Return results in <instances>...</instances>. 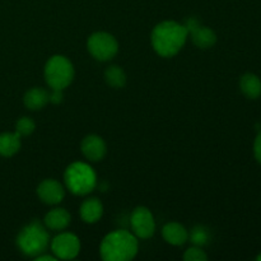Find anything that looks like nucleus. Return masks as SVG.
Instances as JSON below:
<instances>
[{
	"label": "nucleus",
	"instance_id": "obj_11",
	"mask_svg": "<svg viewBox=\"0 0 261 261\" xmlns=\"http://www.w3.org/2000/svg\"><path fill=\"white\" fill-rule=\"evenodd\" d=\"M82 153L91 162H98L106 155L107 147L105 140L98 135H87L82 140Z\"/></svg>",
	"mask_w": 261,
	"mask_h": 261
},
{
	"label": "nucleus",
	"instance_id": "obj_12",
	"mask_svg": "<svg viewBox=\"0 0 261 261\" xmlns=\"http://www.w3.org/2000/svg\"><path fill=\"white\" fill-rule=\"evenodd\" d=\"M162 236L167 244L172 246H182L189 240V232L182 224L177 222H170L163 227Z\"/></svg>",
	"mask_w": 261,
	"mask_h": 261
},
{
	"label": "nucleus",
	"instance_id": "obj_5",
	"mask_svg": "<svg viewBox=\"0 0 261 261\" xmlns=\"http://www.w3.org/2000/svg\"><path fill=\"white\" fill-rule=\"evenodd\" d=\"M74 66L68 58L55 55L45 65V81L51 89H65L74 79Z\"/></svg>",
	"mask_w": 261,
	"mask_h": 261
},
{
	"label": "nucleus",
	"instance_id": "obj_16",
	"mask_svg": "<svg viewBox=\"0 0 261 261\" xmlns=\"http://www.w3.org/2000/svg\"><path fill=\"white\" fill-rule=\"evenodd\" d=\"M240 89L250 99H256L261 96V81L256 74L246 73L240 79Z\"/></svg>",
	"mask_w": 261,
	"mask_h": 261
},
{
	"label": "nucleus",
	"instance_id": "obj_4",
	"mask_svg": "<svg viewBox=\"0 0 261 261\" xmlns=\"http://www.w3.org/2000/svg\"><path fill=\"white\" fill-rule=\"evenodd\" d=\"M65 185L74 195H87L97 186V175L93 168L84 162H73L64 173Z\"/></svg>",
	"mask_w": 261,
	"mask_h": 261
},
{
	"label": "nucleus",
	"instance_id": "obj_1",
	"mask_svg": "<svg viewBox=\"0 0 261 261\" xmlns=\"http://www.w3.org/2000/svg\"><path fill=\"white\" fill-rule=\"evenodd\" d=\"M189 32L184 24L175 20H165L153 28L150 41L155 53L162 58L177 55L185 46Z\"/></svg>",
	"mask_w": 261,
	"mask_h": 261
},
{
	"label": "nucleus",
	"instance_id": "obj_19",
	"mask_svg": "<svg viewBox=\"0 0 261 261\" xmlns=\"http://www.w3.org/2000/svg\"><path fill=\"white\" fill-rule=\"evenodd\" d=\"M189 239L193 242L194 246L201 247L208 244L211 240V233H209V229L204 226H196L194 227L191 233H189Z\"/></svg>",
	"mask_w": 261,
	"mask_h": 261
},
{
	"label": "nucleus",
	"instance_id": "obj_21",
	"mask_svg": "<svg viewBox=\"0 0 261 261\" xmlns=\"http://www.w3.org/2000/svg\"><path fill=\"white\" fill-rule=\"evenodd\" d=\"M184 260L185 261H206L208 256H206L205 252L201 250V247L199 246H193L190 249H188L184 254Z\"/></svg>",
	"mask_w": 261,
	"mask_h": 261
},
{
	"label": "nucleus",
	"instance_id": "obj_2",
	"mask_svg": "<svg viewBox=\"0 0 261 261\" xmlns=\"http://www.w3.org/2000/svg\"><path fill=\"white\" fill-rule=\"evenodd\" d=\"M138 237L125 229L107 234L101 242L99 254L105 261H129L138 254Z\"/></svg>",
	"mask_w": 261,
	"mask_h": 261
},
{
	"label": "nucleus",
	"instance_id": "obj_9",
	"mask_svg": "<svg viewBox=\"0 0 261 261\" xmlns=\"http://www.w3.org/2000/svg\"><path fill=\"white\" fill-rule=\"evenodd\" d=\"M188 30L189 36L193 38L194 45L198 46L199 48H211L216 45L217 35L213 30L208 27H204L199 23L195 18H189L186 20V24H184Z\"/></svg>",
	"mask_w": 261,
	"mask_h": 261
},
{
	"label": "nucleus",
	"instance_id": "obj_7",
	"mask_svg": "<svg viewBox=\"0 0 261 261\" xmlns=\"http://www.w3.org/2000/svg\"><path fill=\"white\" fill-rule=\"evenodd\" d=\"M51 251L58 259L71 260L78 256L81 251V241L78 237L70 232L59 233L51 241Z\"/></svg>",
	"mask_w": 261,
	"mask_h": 261
},
{
	"label": "nucleus",
	"instance_id": "obj_25",
	"mask_svg": "<svg viewBox=\"0 0 261 261\" xmlns=\"http://www.w3.org/2000/svg\"><path fill=\"white\" fill-rule=\"evenodd\" d=\"M256 260H257V261H261V254L257 255V256H256Z\"/></svg>",
	"mask_w": 261,
	"mask_h": 261
},
{
	"label": "nucleus",
	"instance_id": "obj_15",
	"mask_svg": "<svg viewBox=\"0 0 261 261\" xmlns=\"http://www.w3.org/2000/svg\"><path fill=\"white\" fill-rule=\"evenodd\" d=\"M23 102H24V106L27 109L37 111V110L43 109L48 103V92L46 89L40 88V87L31 88L30 91L25 92Z\"/></svg>",
	"mask_w": 261,
	"mask_h": 261
},
{
	"label": "nucleus",
	"instance_id": "obj_6",
	"mask_svg": "<svg viewBox=\"0 0 261 261\" xmlns=\"http://www.w3.org/2000/svg\"><path fill=\"white\" fill-rule=\"evenodd\" d=\"M87 48L96 60L109 61L119 51V42L111 33L94 32L88 37Z\"/></svg>",
	"mask_w": 261,
	"mask_h": 261
},
{
	"label": "nucleus",
	"instance_id": "obj_20",
	"mask_svg": "<svg viewBox=\"0 0 261 261\" xmlns=\"http://www.w3.org/2000/svg\"><path fill=\"white\" fill-rule=\"evenodd\" d=\"M35 129H36V124L31 117L23 116L15 122V133H17L18 135H20V138L31 135L33 132H35Z\"/></svg>",
	"mask_w": 261,
	"mask_h": 261
},
{
	"label": "nucleus",
	"instance_id": "obj_14",
	"mask_svg": "<svg viewBox=\"0 0 261 261\" xmlns=\"http://www.w3.org/2000/svg\"><path fill=\"white\" fill-rule=\"evenodd\" d=\"M79 212H81L82 219L86 223L92 224L101 219L102 214H103V205L97 198H89L82 203Z\"/></svg>",
	"mask_w": 261,
	"mask_h": 261
},
{
	"label": "nucleus",
	"instance_id": "obj_17",
	"mask_svg": "<svg viewBox=\"0 0 261 261\" xmlns=\"http://www.w3.org/2000/svg\"><path fill=\"white\" fill-rule=\"evenodd\" d=\"M20 135L17 133H2L0 134V155L13 157L20 149Z\"/></svg>",
	"mask_w": 261,
	"mask_h": 261
},
{
	"label": "nucleus",
	"instance_id": "obj_22",
	"mask_svg": "<svg viewBox=\"0 0 261 261\" xmlns=\"http://www.w3.org/2000/svg\"><path fill=\"white\" fill-rule=\"evenodd\" d=\"M64 93L63 89H51V92L48 93V102L54 105H59L63 102Z\"/></svg>",
	"mask_w": 261,
	"mask_h": 261
},
{
	"label": "nucleus",
	"instance_id": "obj_3",
	"mask_svg": "<svg viewBox=\"0 0 261 261\" xmlns=\"http://www.w3.org/2000/svg\"><path fill=\"white\" fill-rule=\"evenodd\" d=\"M48 232L45 224L38 221H32L23 227L17 236V246L24 255L36 257L46 251L48 246Z\"/></svg>",
	"mask_w": 261,
	"mask_h": 261
},
{
	"label": "nucleus",
	"instance_id": "obj_13",
	"mask_svg": "<svg viewBox=\"0 0 261 261\" xmlns=\"http://www.w3.org/2000/svg\"><path fill=\"white\" fill-rule=\"evenodd\" d=\"M70 221L71 217L66 209L55 208L46 214L43 224L51 231H64L70 224Z\"/></svg>",
	"mask_w": 261,
	"mask_h": 261
},
{
	"label": "nucleus",
	"instance_id": "obj_8",
	"mask_svg": "<svg viewBox=\"0 0 261 261\" xmlns=\"http://www.w3.org/2000/svg\"><path fill=\"white\" fill-rule=\"evenodd\" d=\"M133 233L138 239H149L155 232V222L152 212L145 206H138L130 217Z\"/></svg>",
	"mask_w": 261,
	"mask_h": 261
},
{
	"label": "nucleus",
	"instance_id": "obj_18",
	"mask_svg": "<svg viewBox=\"0 0 261 261\" xmlns=\"http://www.w3.org/2000/svg\"><path fill=\"white\" fill-rule=\"evenodd\" d=\"M105 81L112 88L120 89L126 84V74H125L122 68L117 65H112L105 71Z\"/></svg>",
	"mask_w": 261,
	"mask_h": 261
},
{
	"label": "nucleus",
	"instance_id": "obj_24",
	"mask_svg": "<svg viewBox=\"0 0 261 261\" xmlns=\"http://www.w3.org/2000/svg\"><path fill=\"white\" fill-rule=\"evenodd\" d=\"M35 259H36V261H55L56 259H58V257H56L55 255H54V256H53V255H47V254L43 255V252H42V254L37 255Z\"/></svg>",
	"mask_w": 261,
	"mask_h": 261
},
{
	"label": "nucleus",
	"instance_id": "obj_23",
	"mask_svg": "<svg viewBox=\"0 0 261 261\" xmlns=\"http://www.w3.org/2000/svg\"><path fill=\"white\" fill-rule=\"evenodd\" d=\"M254 155L256 158L257 162L261 165V130L259 132V134L256 135L254 142Z\"/></svg>",
	"mask_w": 261,
	"mask_h": 261
},
{
	"label": "nucleus",
	"instance_id": "obj_10",
	"mask_svg": "<svg viewBox=\"0 0 261 261\" xmlns=\"http://www.w3.org/2000/svg\"><path fill=\"white\" fill-rule=\"evenodd\" d=\"M37 195L48 205H56L65 198V188L54 178H46L37 186Z\"/></svg>",
	"mask_w": 261,
	"mask_h": 261
}]
</instances>
